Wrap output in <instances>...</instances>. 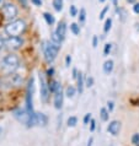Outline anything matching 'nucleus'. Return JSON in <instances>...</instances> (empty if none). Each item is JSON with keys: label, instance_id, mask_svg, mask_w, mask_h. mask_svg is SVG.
<instances>
[{"label": "nucleus", "instance_id": "393cba45", "mask_svg": "<svg viewBox=\"0 0 139 146\" xmlns=\"http://www.w3.org/2000/svg\"><path fill=\"white\" fill-rule=\"evenodd\" d=\"M107 11H108V6H105L104 9H102V11L100 13L99 19H100V20H104V19H105V16H106V14H107Z\"/></svg>", "mask_w": 139, "mask_h": 146}, {"label": "nucleus", "instance_id": "f257e3e1", "mask_svg": "<svg viewBox=\"0 0 139 146\" xmlns=\"http://www.w3.org/2000/svg\"><path fill=\"white\" fill-rule=\"evenodd\" d=\"M42 48H43V54H44L46 60L48 63H52L55 59V56L60 49V44H57L54 42H52V40H49V42H44Z\"/></svg>", "mask_w": 139, "mask_h": 146}, {"label": "nucleus", "instance_id": "f8f14e48", "mask_svg": "<svg viewBox=\"0 0 139 146\" xmlns=\"http://www.w3.org/2000/svg\"><path fill=\"white\" fill-rule=\"evenodd\" d=\"M55 33L59 36L60 39H64L65 38V33H67V25H65V22H60L58 27H57V30H55Z\"/></svg>", "mask_w": 139, "mask_h": 146}, {"label": "nucleus", "instance_id": "7ed1b4c3", "mask_svg": "<svg viewBox=\"0 0 139 146\" xmlns=\"http://www.w3.org/2000/svg\"><path fill=\"white\" fill-rule=\"evenodd\" d=\"M35 114V113H33ZM33 114L30 113L27 109H21V108H17L14 111V117L19 121H21L22 124L27 125V127H32V121H33Z\"/></svg>", "mask_w": 139, "mask_h": 146}, {"label": "nucleus", "instance_id": "72a5a7b5", "mask_svg": "<svg viewBox=\"0 0 139 146\" xmlns=\"http://www.w3.org/2000/svg\"><path fill=\"white\" fill-rule=\"evenodd\" d=\"M95 128H96V121L94 120V119H91V127H90V129H91V131L95 130Z\"/></svg>", "mask_w": 139, "mask_h": 146}, {"label": "nucleus", "instance_id": "39448f33", "mask_svg": "<svg viewBox=\"0 0 139 146\" xmlns=\"http://www.w3.org/2000/svg\"><path fill=\"white\" fill-rule=\"evenodd\" d=\"M39 85H41V98H42L43 102H47L48 98H49L51 88H49V86H48L44 75H42V74L39 75Z\"/></svg>", "mask_w": 139, "mask_h": 146}, {"label": "nucleus", "instance_id": "1a4fd4ad", "mask_svg": "<svg viewBox=\"0 0 139 146\" xmlns=\"http://www.w3.org/2000/svg\"><path fill=\"white\" fill-rule=\"evenodd\" d=\"M63 106V92H62V86L58 85L57 90L54 92V107L57 109H60Z\"/></svg>", "mask_w": 139, "mask_h": 146}, {"label": "nucleus", "instance_id": "4be33fe9", "mask_svg": "<svg viewBox=\"0 0 139 146\" xmlns=\"http://www.w3.org/2000/svg\"><path fill=\"white\" fill-rule=\"evenodd\" d=\"M51 40H52V42H54V43H57V44H60V42H62L60 37L55 33V32H53V33H52V38H51Z\"/></svg>", "mask_w": 139, "mask_h": 146}, {"label": "nucleus", "instance_id": "c03bdc74", "mask_svg": "<svg viewBox=\"0 0 139 146\" xmlns=\"http://www.w3.org/2000/svg\"><path fill=\"white\" fill-rule=\"evenodd\" d=\"M99 1H100V3H104V1H105V0H99Z\"/></svg>", "mask_w": 139, "mask_h": 146}, {"label": "nucleus", "instance_id": "a211bd4d", "mask_svg": "<svg viewBox=\"0 0 139 146\" xmlns=\"http://www.w3.org/2000/svg\"><path fill=\"white\" fill-rule=\"evenodd\" d=\"M85 19H86V10L83 7V9H80V11H79V22L83 23L85 21Z\"/></svg>", "mask_w": 139, "mask_h": 146}, {"label": "nucleus", "instance_id": "a18cd8bd", "mask_svg": "<svg viewBox=\"0 0 139 146\" xmlns=\"http://www.w3.org/2000/svg\"><path fill=\"white\" fill-rule=\"evenodd\" d=\"M0 133H1V129H0Z\"/></svg>", "mask_w": 139, "mask_h": 146}, {"label": "nucleus", "instance_id": "6e6552de", "mask_svg": "<svg viewBox=\"0 0 139 146\" xmlns=\"http://www.w3.org/2000/svg\"><path fill=\"white\" fill-rule=\"evenodd\" d=\"M3 14L7 20L15 19L17 16V9L14 4H4L3 5Z\"/></svg>", "mask_w": 139, "mask_h": 146}, {"label": "nucleus", "instance_id": "7c9ffc66", "mask_svg": "<svg viewBox=\"0 0 139 146\" xmlns=\"http://www.w3.org/2000/svg\"><path fill=\"white\" fill-rule=\"evenodd\" d=\"M31 1L36 6H41V5H42V0H31Z\"/></svg>", "mask_w": 139, "mask_h": 146}, {"label": "nucleus", "instance_id": "f03ea898", "mask_svg": "<svg viewBox=\"0 0 139 146\" xmlns=\"http://www.w3.org/2000/svg\"><path fill=\"white\" fill-rule=\"evenodd\" d=\"M26 30V23L23 20H15V21H11L9 25L5 26V32L9 36H15V37H19L20 35H22Z\"/></svg>", "mask_w": 139, "mask_h": 146}, {"label": "nucleus", "instance_id": "2eb2a0df", "mask_svg": "<svg viewBox=\"0 0 139 146\" xmlns=\"http://www.w3.org/2000/svg\"><path fill=\"white\" fill-rule=\"evenodd\" d=\"M43 17H44L46 22H47L49 26L54 23V17H53V15H51L49 13H44V14H43Z\"/></svg>", "mask_w": 139, "mask_h": 146}, {"label": "nucleus", "instance_id": "2f4dec72", "mask_svg": "<svg viewBox=\"0 0 139 146\" xmlns=\"http://www.w3.org/2000/svg\"><path fill=\"white\" fill-rule=\"evenodd\" d=\"M70 63H72V58H70V55H67V58H65V65L69 66V65H70Z\"/></svg>", "mask_w": 139, "mask_h": 146}, {"label": "nucleus", "instance_id": "37998d69", "mask_svg": "<svg viewBox=\"0 0 139 146\" xmlns=\"http://www.w3.org/2000/svg\"><path fill=\"white\" fill-rule=\"evenodd\" d=\"M137 26H138V27H137V31L139 32V23H138V25H137Z\"/></svg>", "mask_w": 139, "mask_h": 146}, {"label": "nucleus", "instance_id": "4c0bfd02", "mask_svg": "<svg viewBox=\"0 0 139 146\" xmlns=\"http://www.w3.org/2000/svg\"><path fill=\"white\" fill-rule=\"evenodd\" d=\"M3 46H4V40L0 38V49H1V47H3Z\"/></svg>", "mask_w": 139, "mask_h": 146}, {"label": "nucleus", "instance_id": "dca6fc26", "mask_svg": "<svg viewBox=\"0 0 139 146\" xmlns=\"http://www.w3.org/2000/svg\"><path fill=\"white\" fill-rule=\"evenodd\" d=\"M75 93H76V88L74 86H68L67 90H65V95L68 97H74Z\"/></svg>", "mask_w": 139, "mask_h": 146}, {"label": "nucleus", "instance_id": "e433bc0d", "mask_svg": "<svg viewBox=\"0 0 139 146\" xmlns=\"http://www.w3.org/2000/svg\"><path fill=\"white\" fill-rule=\"evenodd\" d=\"M53 72H54V70H53V69H49V70H48V75L52 76V75H53Z\"/></svg>", "mask_w": 139, "mask_h": 146}, {"label": "nucleus", "instance_id": "473e14b6", "mask_svg": "<svg viewBox=\"0 0 139 146\" xmlns=\"http://www.w3.org/2000/svg\"><path fill=\"white\" fill-rule=\"evenodd\" d=\"M92 84H94V79L92 78H89L88 81H86V86L90 87V86H92Z\"/></svg>", "mask_w": 139, "mask_h": 146}, {"label": "nucleus", "instance_id": "6ab92c4d", "mask_svg": "<svg viewBox=\"0 0 139 146\" xmlns=\"http://www.w3.org/2000/svg\"><path fill=\"white\" fill-rule=\"evenodd\" d=\"M111 26H112V19H107V20L105 21V26H104L105 33H107V32L111 30Z\"/></svg>", "mask_w": 139, "mask_h": 146}, {"label": "nucleus", "instance_id": "a19ab883", "mask_svg": "<svg viewBox=\"0 0 139 146\" xmlns=\"http://www.w3.org/2000/svg\"><path fill=\"white\" fill-rule=\"evenodd\" d=\"M112 3H113L114 6H117V0H112Z\"/></svg>", "mask_w": 139, "mask_h": 146}, {"label": "nucleus", "instance_id": "c85d7f7f", "mask_svg": "<svg viewBox=\"0 0 139 146\" xmlns=\"http://www.w3.org/2000/svg\"><path fill=\"white\" fill-rule=\"evenodd\" d=\"M90 119H91V114H90V113L85 114V117H84V124H88Z\"/></svg>", "mask_w": 139, "mask_h": 146}, {"label": "nucleus", "instance_id": "20e7f679", "mask_svg": "<svg viewBox=\"0 0 139 146\" xmlns=\"http://www.w3.org/2000/svg\"><path fill=\"white\" fill-rule=\"evenodd\" d=\"M3 64H4V68L7 69L9 71H14L15 69H17L19 64H20V60L17 58V55L9 54V55H6L5 58H4Z\"/></svg>", "mask_w": 139, "mask_h": 146}, {"label": "nucleus", "instance_id": "aec40b11", "mask_svg": "<svg viewBox=\"0 0 139 146\" xmlns=\"http://www.w3.org/2000/svg\"><path fill=\"white\" fill-rule=\"evenodd\" d=\"M100 114H101L102 120H105V121H107V120H108V111H107L106 108H101Z\"/></svg>", "mask_w": 139, "mask_h": 146}, {"label": "nucleus", "instance_id": "b1692460", "mask_svg": "<svg viewBox=\"0 0 139 146\" xmlns=\"http://www.w3.org/2000/svg\"><path fill=\"white\" fill-rule=\"evenodd\" d=\"M111 49H112V44H110V43H107V44H105V49H104V54H105V55H108V54H110V52H111Z\"/></svg>", "mask_w": 139, "mask_h": 146}, {"label": "nucleus", "instance_id": "ea45409f", "mask_svg": "<svg viewBox=\"0 0 139 146\" xmlns=\"http://www.w3.org/2000/svg\"><path fill=\"white\" fill-rule=\"evenodd\" d=\"M20 1H21L23 5H26V3H27V0H20Z\"/></svg>", "mask_w": 139, "mask_h": 146}, {"label": "nucleus", "instance_id": "c756f323", "mask_svg": "<svg viewBox=\"0 0 139 146\" xmlns=\"http://www.w3.org/2000/svg\"><path fill=\"white\" fill-rule=\"evenodd\" d=\"M133 11L136 14H138L139 15V3H136L134 4V6H133Z\"/></svg>", "mask_w": 139, "mask_h": 146}, {"label": "nucleus", "instance_id": "58836bf2", "mask_svg": "<svg viewBox=\"0 0 139 146\" xmlns=\"http://www.w3.org/2000/svg\"><path fill=\"white\" fill-rule=\"evenodd\" d=\"M127 1H128L129 4H136V1H137V0H127Z\"/></svg>", "mask_w": 139, "mask_h": 146}, {"label": "nucleus", "instance_id": "f704fd0d", "mask_svg": "<svg viewBox=\"0 0 139 146\" xmlns=\"http://www.w3.org/2000/svg\"><path fill=\"white\" fill-rule=\"evenodd\" d=\"M107 107H108L110 111H112V109H113V102H112V101H110V102L107 103Z\"/></svg>", "mask_w": 139, "mask_h": 146}, {"label": "nucleus", "instance_id": "9d476101", "mask_svg": "<svg viewBox=\"0 0 139 146\" xmlns=\"http://www.w3.org/2000/svg\"><path fill=\"white\" fill-rule=\"evenodd\" d=\"M107 130L110 134H112V135H118V133H120L121 130V123L118 120H113L111 121V123L108 124V128H107Z\"/></svg>", "mask_w": 139, "mask_h": 146}, {"label": "nucleus", "instance_id": "c9c22d12", "mask_svg": "<svg viewBox=\"0 0 139 146\" xmlns=\"http://www.w3.org/2000/svg\"><path fill=\"white\" fill-rule=\"evenodd\" d=\"M78 74H79V72H78V70H76V69H74V70H73V78L76 79V78H78Z\"/></svg>", "mask_w": 139, "mask_h": 146}, {"label": "nucleus", "instance_id": "cd10ccee", "mask_svg": "<svg viewBox=\"0 0 139 146\" xmlns=\"http://www.w3.org/2000/svg\"><path fill=\"white\" fill-rule=\"evenodd\" d=\"M97 43H99V38H97V36H94V38H92V47L96 48Z\"/></svg>", "mask_w": 139, "mask_h": 146}, {"label": "nucleus", "instance_id": "5701e85b", "mask_svg": "<svg viewBox=\"0 0 139 146\" xmlns=\"http://www.w3.org/2000/svg\"><path fill=\"white\" fill-rule=\"evenodd\" d=\"M78 123V118L76 117H70V118L68 119V125L69 127H75Z\"/></svg>", "mask_w": 139, "mask_h": 146}, {"label": "nucleus", "instance_id": "423d86ee", "mask_svg": "<svg viewBox=\"0 0 139 146\" xmlns=\"http://www.w3.org/2000/svg\"><path fill=\"white\" fill-rule=\"evenodd\" d=\"M32 93H33V79L30 80L27 86V92H26V109L30 113L33 114V103H32Z\"/></svg>", "mask_w": 139, "mask_h": 146}, {"label": "nucleus", "instance_id": "a878e982", "mask_svg": "<svg viewBox=\"0 0 139 146\" xmlns=\"http://www.w3.org/2000/svg\"><path fill=\"white\" fill-rule=\"evenodd\" d=\"M69 13H70V16H73V17L78 15V9L75 7V5H72L70 6V9H69Z\"/></svg>", "mask_w": 139, "mask_h": 146}, {"label": "nucleus", "instance_id": "f3484780", "mask_svg": "<svg viewBox=\"0 0 139 146\" xmlns=\"http://www.w3.org/2000/svg\"><path fill=\"white\" fill-rule=\"evenodd\" d=\"M53 6L55 11H62L63 9V0H53Z\"/></svg>", "mask_w": 139, "mask_h": 146}, {"label": "nucleus", "instance_id": "0eeeda50", "mask_svg": "<svg viewBox=\"0 0 139 146\" xmlns=\"http://www.w3.org/2000/svg\"><path fill=\"white\" fill-rule=\"evenodd\" d=\"M22 44V40L20 39L19 37H15V36H10L9 38H6L4 40V46H5L7 49H11V50H15V49H19Z\"/></svg>", "mask_w": 139, "mask_h": 146}, {"label": "nucleus", "instance_id": "412c9836", "mask_svg": "<svg viewBox=\"0 0 139 146\" xmlns=\"http://www.w3.org/2000/svg\"><path fill=\"white\" fill-rule=\"evenodd\" d=\"M70 30H72V32L75 36H78L80 33V26H78L76 23H72V25H70Z\"/></svg>", "mask_w": 139, "mask_h": 146}, {"label": "nucleus", "instance_id": "4468645a", "mask_svg": "<svg viewBox=\"0 0 139 146\" xmlns=\"http://www.w3.org/2000/svg\"><path fill=\"white\" fill-rule=\"evenodd\" d=\"M112 70H113V62H112V60H107V62H105V64H104L105 74H110Z\"/></svg>", "mask_w": 139, "mask_h": 146}, {"label": "nucleus", "instance_id": "9b49d317", "mask_svg": "<svg viewBox=\"0 0 139 146\" xmlns=\"http://www.w3.org/2000/svg\"><path fill=\"white\" fill-rule=\"evenodd\" d=\"M33 125H46L47 124V117L42 113H35L33 114Z\"/></svg>", "mask_w": 139, "mask_h": 146}, {"label": "nucleus", "instance_id": "ddd939ff", "mask_svg": "<svg viewBox=\"0 0 139 146\" xmlns=\"http://www.w3.org/2000/svg\"><path fill=\"white\" fill-rule=\"evenodd\" d=\"M76 79H78V91L81 93V92H83V90H84V76H83V74L79 72Z\"/></svg>", "mask_w": 139, "mask_h": 146}, {"label": "nucleus", "instance_id": "bb28decb", "mask_svg": "<svg viewBox=\"0 0 139 146\" xmlns=\"http://www.w3.org/2000/svg\"><path fill=\"white\" fill-rule=\"evenodd\" d=\"M132 144L139 145V134H134V135L132 136Z\"/></svg>", "mask_w": 139, "mask_h": 146}, {"label": "nucleus", "instance_id": "79ce46f5", "mask_svg": "<svg viewBox=\"0 0 139 146\" xmlns=\"http://www.w3.org/2000/svg\"><path fill=\"white\" fill-rule=\"evenodd\" d=\"M91 143H92V137L89 140V145H88V146H91Z\"/></svg>", "mask_w": 139, "mask_h": 146}]
</instances>
